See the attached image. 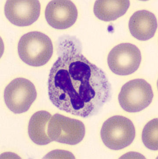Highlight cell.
<instances>
[{"instance_id": "obj_11", "label": "cell", "mask_w": 158, "mask_h": 159, "mask_svg": "<svg viewBox=\"0 0 158 159\" xmlns=\"http://www.w3.org/2000/svg\"><path fill=\"white\" fill-rule=\"evenodd\" d=\"M52 115L45 111L35 112L30 119L28 134L31 140L38 145H47L52 141L48 135V126Z\"/></svg>"}, {"instance_id": "obj_3", "label": "cell", "mask_w": 158, "mask_h": 159, "mask_svg": "<svg viewBox=\"0 0 158 159\" xmlns=\"http://www.w3.org/2000/svg\"><path fill=\"white\" fill-rule=\"evenodd\" d=\"M135 129L129 119L115 116L104 123L101 130L102 142L112 150H118L127 147L133 142Z\"/></svg>"}, {"instance_id": "obj_1", "label": "cell", "mask_w": 158, "mask_h": 159, "mask_svg": "<svg viewBox=\"0 0 158 159\" xmlns=\"http://www.w3.org/2000/svg\"><path fill=\"white\" fill-rule=\"evenodd\" d=\"M73 41L62 43L49 74V99L59 110L88 118L96 114L111 97L105 73L81 53Z\"/></svg>"}, {"instance_id": "obj_13", "label": "cell", "mask_w": 158, "mask_h": 159, "mask_svg": "<svg viewBox=\"0 0 158 159\" xmlns=\"http://www.w3.org/2000/svg\"><path fill=\"white\" fill-rule=\"evenodd\" d=\"M158 120L153 119L147 123L143 129L142 142L148 149L157 150L158 149Z\"/></svg>"}, {"instance_id": "obj_2", "label": "cell", "mask_w": 158, "mask_h": 159, "mask_svg": "<svg viewBox=\"0 0 158 159\" xmlns=\"http://www.w3.org/2000/svg\"><path fill=\"white\" fill-rule=\"evenodd\" d=\"M19 55L23 62L33 67L47 64L53 52L52 40L39 31L28 32L20 39L18 46Z\"/></svg>"}, {"instance_id": "obj_5", "label": "cell", "mask_w": 158, "mask_h": 159, "mask_svg": "<svg viewBox=\"0 0 158 159\" xmlns=\"http://www.w3.org/2000/svg\"><path fill=\"white\" fill-rule=\"evenodd\" d=\"M48 133L52 142L75 145L84 138L85 127L79 120L55 114L49 121Z\"/></svg>"}, {"instance_id": "obj_7", "label": "cell", "mask_w": 158, "mask_h": 159, "mask_svg": "<svg viewBox=\"0 0 158 159\" xmlns=\"http://www.w3.org/2000/svg\"><path fill=\"white\" fill-rule=\"evenodd\" d=\"M141 61L140 49L129 43H121L115 46L110 52L107 59L110 70L119 75H129L135 72Z\"/></svg>"}, {"instance_id": "obj_8", "label": "cell", "mask_w": 158, "mask_h": 159, "mask_svg": "<svg viewBox=\"0 0 158 159\" xmlns=\"http://www.w3.org/2000/svg\"><path fill=\"white\" fill-rule=\"evenodd\" d=\"M41 9L40 3L37 0H8L5 5V13L11 24L25 27L37 20Z\"/></svg>"}, {"instance_id": "obj_6", "label": "cell", "mask_w": 158, "mask_h": 159, "mask_svg": "<svg viewBox=\"0 0 158 159\" xmlns=\"http://www.w3.org/2000/svg\"><path fill=\"white\" fill-rule=\"evenodd\" d=\"M36 97L37 93L34 84L23 78H18L11 81L4 91L6 106L15 114L28 111Z\"/></svg>"}, {"instance_id": "obj_10", "label": "cell", "mask_w": 158, "mask_h": 159, "mask_svg": "<svg viewBox=\"0 0 158 159\" xmlns=\"http://www.w3.org/2000/svg\"><path fill=\"white\" fill-rule=\"evenodd\" d=\"M129 28L132 35L140 41L154 37L157 28V21L153 13L147 10L138 11L131 16Z\"/></svg>"}, {"instance_id": "obj_12", "label": "cell", "mask_w": 158, "mask_h": 159, "mask_svg": "<svg viewBox=\"0 0 158 159\" xmlns=\"http://www.w3.org/2000/svg\"><path fill=\"white\" fill-rule=\"evenodd\" d=\"M130 6L128 0H98L94 5V14L101 20L113 21L125 14Z\"/></svg>"}, {"instance_id": "obj_4", "label": "cell", "mask_w": 158, "mask_h": 159, "mask_svg": "<svg viewBox=\"0 0 158 159\" xmlns=\"http://www.w3.org/2000/svg\"><path fill=\"white\" fill-rule=\"evenodd\" d=\"M153 96L150 84L143 79H136L129 81L122 86L118 100L125 111L137 112L148 107Z\"/></svg>"}, {"instance_id": "obj_9", "label": "cell", "mask_w": 158, "mask_h": 159, "mask_svg": "<svg viewBox=\"0 0 158 159\" xmlns=\"http://www.w3.org/2000/svg\"><path fill=\"white\" fill-rule=\"evenodd\" d=\"M45 16L51 27L63 30L67 29L75 24L78 17V11L72 1L53 0L47 5Z\"/></svg>"}]
</instances>
